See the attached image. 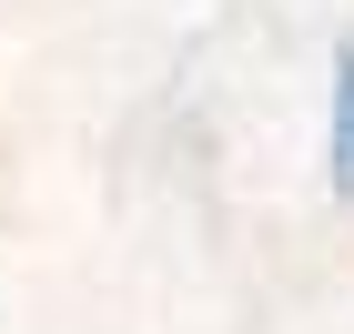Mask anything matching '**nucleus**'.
<instances>
[{
  "label": "nucleus",
  "instance_id": "f257e3e1",
  "mask_svg": "<svg viewBox=\"0 0 354 334\" xmlns=\"http://www.w3.org/2000/svg\"><path fill=\"white\" fill-rule=\"evenodd\" d=\"M324 163H334V193H354V41L334 61V122H324Z\"/></svg>",
  "mask_w": 354,
  "mask_h": 334
}]
</instances>
